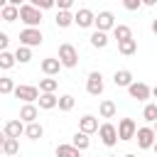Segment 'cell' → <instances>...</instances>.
Segmentation results:
<instances>
[{
    "mask_svg": "<svg viewBox=\"0 0 157 157\" xmlns=\"http://www.w3.org/2000/svg\"><path fill=\"white\" fill-rule=\"evenodd\" d=\"M12 54H15V61H17V64H29V61H32V47L20 44Z\"/></svg>",
    "mask_w": 157,
    "mask_h": 157,
    "instance_id": "obj_23",
    "label": "cell"
},
{
    "mask_svg": "<svg viewBox=\"0 0 157 157\" xmlns=\"http://www.w3.org/2000/svg\"><path fill=\"white\" fill-rule=\"evenodd\" d=\"M17 152H20V140H17V137H5V142H2V155L15 157Z\"/></svg>",
    "mask_w": 157,
    "mask_h": 157,
    "instance_id": "obj_26",
    "label": "cell"
},
{
    "mask_svg": "<svg viewBox=\"0 0 157 157\" xmlns=\"http://www.w3.org/2000/svg\"><path fill=\"white\" fill-rule=\"evenodd\" d=\"M142 118H145L147 123H155V120H157V103H145V108H142Z\"/></svg>",
    "mask_w": 157,
    "mask_h": 157,
    "instance_id": "obj_32",
    "label": "cell"
},
{
    "mask_svg": "<svg viewBox=\"0 0 157 157\" xmlns=\"http://www.w3.org/2000/svg\"><path fill=\"white\" fill-rule=\"evenodd\" d=\"M132 81H135V78H132V71H128V69H118V71L113 74V83H115L118 88H128Z\"/></svg>",
    "mask_w": 157,
    "mask_h": 157,
    "instance_id": "obj_13",
    "label": "cell"
},
{
    "mask_svg": "<svg viewBox=\"0 0 157 157\" xmlns=\"http://www.w3.org/2000/svg\"><path fill=\"white\" fill-rule=\"evenodd\" d=\"M115 130H118V140L128 142V140H132V137H135L137 123H135L132 118H120V120H118V125H115Z\"/></svg>",
    "mask_w": 157,
    "mask_h": 157,
    "instance_id": "obj_5",
    "label": "cell"
},
{
    "mask_svg": "<svg viewBox=\"0 0 157 157\" xmlns=\"http://www.w3.org/2000/svg\"><path fill=\"white\" fill-rule=\"evenodd\" d=\"M152 130H155V135H157V120H155V123H152Z\"/></svg>",
    "mask_w": 157,
    "mask_h": 157,
    "instance_id": "obj_43",
    "label": "cell"
},
{
    "mask_svg": "<svg viewBox=\"0 0 157 157\" xmlns=\"http://www.w3.org/2000/svg\"><path fill=\"white\" fill-rule=\"evenodd\" d=\"M123 157H135V155H123Z\"/></svg>",
    "mask_w": 157,
    "mask_h": 157,
    "instance_id": "obj_47",
    "label": "cell"
},
{
    "mask_svg": "<svg viewBox=\"0 0 157 157\" xmlns=\"http://www.w3.org/2000/svg\"><path fill=\"white\" fill-rule=\"evenodd\" d=\"M135 140H137V147H140V150H150V147L155 145L157 135H155L152 125H142V128L135 130Z\"/></svg>",
    "mask_w": 157,
    "mask_h": 157,
    "instance_id": "obj_4",
    "label": "cell"
},
{
    "mask_svg": "<svg viewBox=\"0 0 157 157\" xmlns=\"http://www.w3.org/2000/svg\"><path fill=\"white\" fill-rule=\"evenodd\" d=\"M7 2H10V5H15V7H20V5H25L27 0H7Z\"/></svg>",
    "mask_w": 157,
    "mask_h": 157,
    "instance_id": "obj_38",
    "label": "cell"
},
{
    "mask_svg": "<svg viewBox=\"0 0 157 157\" xmlns=\"http://www.w3.org/2000/svg\"><path fill=\"white\" fill-rule=\"evenodd\" d=\"M88 42H91V47H93V49H105L110 39H108V32H101V29H96V32L88 37Z\"/></svg>",
    "mask_w": 157,
    "mask_h": 157,
    "instance_id": "obj_17",
    "label": "cell"
},
{
    "mask_svg": "<svg viewBox=\"0 0 157 157\" xmlns=\"http://www.w3.org/2000/svg\"><path fill=\"white\" fill-rule=\"evenodd\" d=\"M32 5H34V7H39V10H52V7H56V5H54V0H34Z\"/></svg>",
    "mask_w": 157,
    "mask_h": 157,
    "instance_id": "obj_35",
    "label": "cell"
},
{
    "mask_svg": "<svg viewBox=\"0 0 157 157\" xmlns=\"http://www.w3.org/2000/svg\"><path fill=\"white\" fill-rule=\"evenodd\" d=\"M27 2H34V0H27Z\"/></svg>",
    "mask_w": 157,
    "mask_h": 157,
    "instance_id": "obj_49",
    "label": "cell"
},
{
    "mask_svg": "<svg viewBox=\"0 0 157 157\" xmlns=\"http://www.w3.org/2000/svg\"><path fill=\"white\" fill-rule=\"evenodd\" d=\"M93 20H96V12L88 10V7H81L78 12H74V25L81 27V29H88L93 27Z\"/></svg>",
    "mask_w": 157,
    "mask_h": 157,
    "instance_id": "obj_10",
    "label": "cell"
},
{
    "mask_svg": "<svg viewBox=\"0 0 157 157\" xmlns=\"http://www.w3.org/2000/svg\"><path fill=\"white\" fill-rule=\"evenodd\" d=\"M59 88V81L54 76H47V78H39V93H54Z\"/></svg>",
    "mask_w": 157,
    "mask_h": 157,
    "instance_id": "obj_28",
    "label": "cell"
},
{
    "mask_svg": "<svg viewBox=\"0 0 157 157\" xmlns=\"http://www.w3.org/2000/svg\"><path fill=\"white\" fill-rule=\"evenodd\" d=\"M71 145H74L76 150H81V152H83V150H88V145H91V140H88V135H86V132H81V130H76V132H74V137H71Z\"/></svg>",
    "mask_w": 157,
    "mask_h": 157,
    "instance_id": "obj_25",
    "label": "cell"
},
{
    "mask_svg": "<svg viewBox=\"0 0 157 157\" xmlns=\"http://www.w3.org/2000/svg\"><path fill=\"white\" fill-rule=\"evenodd\" d=\"M7 44H10V37H7L5 32H0V52H5V49H7Z\"/></svg>",
    "mask_w": 157,
    "mask_h": 157,
    "instance_id": "obj_37",
    "label": "cell"
},
{
    "mask_svg": "<svg viewBox=\"0 0 157 157\" xmlns=\"http://www.w3.org/2000/svg\"><path fill=\"white\" fill-rule=\"evenodd\" d=\"M42 71H44V76H56L59 71H61V61L59 59H54V56H47V59H42Z\"/></svg>",
    "mask_w": 157,
    "mask_h": 157,
    "instance_id": "obj_12",
    "label": "cell"
},
{
    "mask_svg": "<svg viewBox=\"0 0 157 157\" xmlns=\"http://www.w3.org/2000/svg\"><path fill=\"white\" fill-rule=\"evenodd\" d=\"M56 157H81V150H76L71 142H66V145H56Z\"/></svg>",
    "mask_w": 157,
    "mask_h": 157,
    "instance_id": "obj_29",
    "label": "cell"
},
{
    "mask_svg": "<svg viewBox=\"0 0 157 157\" xmlns=\"http://www.w3.org/2000/svg\"><path fill=\"white\" fill-rule=\"evenodd\" d=\"M5 137H7V135H5V130H0V147H2V142H5Z\"/></svg>",
    "mask_w": 157,
    "mask_h": 157,
    "instance_id": "obj_40",
    "label": "cell"
},
{
    "mask_svg": "<svg viewBox=\"0 0 157 157\" xmlns=\"http://www.w3.org/2000/svg\"><path fill=\"white\" fill-rule=\"evenodd\" d=\"M142 5H147V7H152V5H157V0H142Z\"/></svg>",
    "mask_w": 157,
    "mask_h": 157,
    "instance_id": "obj_39",
    "label": "cell"
},
{
    "mask_svg": "<svg viewBox=\"0 0 157 157\" xmlns=\"http://www.w3.org/2000/svg\"><path fill=\"white\" fill-rule=\"evenodd\" d=\"M0 20L2 22H15V20H20V7H15V5H5V7H0Z\"/></svg>",
    "mask_w": 157,
    "mask_h": 157,
    "instance_id": "obj_19",
    "label": "cell"
},
{
    "mask_svg": "<svg viewBox=\"0 0 157 157\" xmlns=\"http://www.w3.org/2000/svg\"><path fill=\"white\" fill-rule=\"evenodd\" d=\"M42 42H44V34L39 27H25L20 32V44H25V47H39Z\"/></svg>",
    "mask_w": 157,
    "mask_h": 157,
    "instance_id": "obj_3",
    "label": "cell"
},
{
    "mask_svg": "<svg viewBox=\"0 0 157 157\" xmlns=\"http://www.w3.org/2000/svg\"><path fill=\"white\" fill-rule=\"evenodd\" d=\"M25 135H27L29 140H39V137H44V128H42V123H37V120L25 123Z\"/></svg>",
    "mask_w": 157,
    "mask_h": 157,
    "instance_id": "obj_18",
    "label": "cell"
},
{
    "mask_svg": "<svg viewBox=\"0 0 157 157\" xmlns=\"http://www.w3.org/2000/svg\"><path fill=\"white\" fill-rule=\"evenodd\" d=\"M5 5H7V0H0V7H5Z\"/></svg>",
    "mask_w": 157,
    "mask_h": 157,
    "instance_id": "obj_44",
    "label": "cell"
},
{
    "mask_svg": "<svg viewBox=\"0 0 157 157\" xmlns=\"http://www.w3.org/2000/svg\"><path fill=\"white\" fill-rule=\"evenodd\" d=\"M0 157H2V147H0Z\"/></svg>",
    "mask_w": 157,
    "mask_h": 157,
    "instance_id": "obj_48",
    "label": "cell"
},
{
    "mask_svg": "<svg viewBox=\"0 0 157 157\" xmlns=\"http://www.w3.org/2000/svg\"><path fill=\"white\" fill-rule=\"evenodd\" d=\"M152 150H155V152H157V140H155V145H152Z\"/></svg>",
    "mask_w": 157,
    "mask_h": 157,
    "instance_id": "obj_45",
    "label": "cell"
},
{
    "mask_svg": "<svg viewBox=\"0 0 157 157\" xmlns=\"http://www.w3.org/2000/svg\"><path fill=\"white\" fill-rule=\"evenodd\" d=\"M118 52L123 54V56H132L135 52H137V39H123V42H118Z\"/></svg>",
    "mask_w": 157,
    "mask_h": 157,
    "instance_id": "obj_22",
    "label": "cell"
},
{
    "mask_svg": "<svg viewBox=\"0 0 157 157\" xmlns=\"http://www.w3.org/2000/svg\"><path fill=\"white\" fill-rule=\"evenodd\" d=\"M56 59L61 61V69H76L78 66V49L74 44L64 42V44H59V56Z\"/></svg>",
    "mask_w": 157,
    "mask_h": 157,
    "instance_id": "obj_1",
    "label": "cell"
},
{
    "mask_svg": "<svg viewBox=\"0 0 157 157\" xmlns=\"http://www.w3.org/2000/svg\"><path fill=\"white\" fill-rule=\"evenodd\" d=\"M74 103H76V98H74V96H69V93H64V96H59L56 108H59V110H64V113H69V110L74 108Z\"/></svg>",
    "mask_w": 157,
    "mask_h": 157,
    "instance_id": "obj_31",
    "label": "cell"
},
{
    "mask_svg": "<svg viewBox=\"0 0 157 157\" xmlns=\"http://www.w3.org/2000/svg\"><path fill=\"white\" fill-rule=\"evenodd\" d=\"M78 130L81 132H86V135H91V132H96L98 130V118L96 115H83V118H78Z\"/></svg>",
    "mask_w": 157,
    "mask_h": 157,
    "instance_id": "obj_14",
    "label": "cell"
},
{
    "mask_svg": "<svg viewBox=\"0 0 157 157\" xmlns=\"http://www.w3.org/2000/svg\"><path fill=\"white\" fill-rule=\"evenodd\" d=\"M54 22H56V27H59V29H66V27H71V25H74V15H71L69 10H59V12H56V17H54Z\"/></svg>",
    "mask_w": 157,
    "mask_h": 157,
    "instance_id": "obj_21",
    "label": "cell"
},
{
    "mask_svg": "<svg viewBox=\"0 0 157 157\" xmlns=\"http://www.w3.org/2000/svg\"><path fill=\"white\" fill-rule=\"evenodd\" d=\"M123 7H125V10H130V12H135V10H140V7H142V0H123Z\"/></svg>",
    "mask_w": 157,
    "mask_h": 157,
    "instance_id": "obj_34",
    "label": "cell"
},
{
    "mask_svg": "<svg viewBox=\"0 0 157 157\" xmlns=\"http://www.w3.org/2000/svg\"><path fill=\"white\" fill-rule=\"evenodd\" d=\"M56 101H59L56 93H39V98H37V103H39L42 110H52V108H56Z\"/></svg>",
    "mask_w": 157,
    "mask_h": 157,
    "instance_id": "obj_20",
    "label": "cell"
},
{
    "mask_svg": "<svg viewBox=\"0 0 157 157\" xmlns=\"http://www.w3.org/2000/svg\"><path fill=\"white\" fill-rule=\"evenodd\" d=\"M15 64H17V61H15V54H12V52H7V49L0 52V69H2V71H10Z\"/></svg>",
    "mask_w": 157,
    "mask_h": 157,
    "instance_id": "obj_30",
    "label": "cell"
},
{
    "mask_svg": "<svg viewBox=\"0 0 157 157\" xmlns=\"http://www.w3.org/2000/svg\"><path fill=\"white\" fill-rule=\"evenodd\" d=\"M115 113H118V108H115L113 101L105 98V101L98 103V115H101V118H115Z\"/></svg>",
    "mask_w": 157,
    "mask_h": 157,
    "instance_id": "obj_24",
    "label": "cell"
},
{
    "mask_svg": "<svg viewBox=\"0 0 157 157\" xmlns=\"http://www.w3.org/2000/svg\"><path fill=\"white\" fill-rule=\"evenodd\" d=\"M110 32H113V39H118V42H123V39H130V37H132V29H130L128 25H118V22H115V27H113Z\"/></svg>",
    "mask_w": 157,
    "mask_h": 157,
    "instance_id": "obj_27",
    "label": "cell"
},
{
    "mask_svg": "<svg viewBox=\"0 0 157 157\" xmlns=\"http://www.w3.org/2000/svg\"><path fill=\"white\" fill-rule=\"evenodd\" d=\"M5 135H7V137H17V140H20V135H25V123H22L20 118L10 120V123L5 125Z\"/></svg>",
    "mask_w": 157,
    "mask_h": 157,
    "instance_id": "obj_16",
    "label": "cell"
},
{
    "mask_svg": "<svg viewBox=\"0 0 157 157\" xmlns=\"http://www.w3.org/2000/svg\"><path fill=\"white\" fill-rule=\"evenodd\" d=\"M152 32H155V34H157V17H155V20H152Z\"/></svg>",
    "mask_w": 157,
    "mask_h": 157,
    "instance_id": "obj_42",
    "label": "cell"
},
{
    "mask_svg": "<svg viewBox=\"0 0 157 157\" xmlns=\"http://www.w3.org/2000/svg\"><path fill=\"white\" fill-rule=\"evenodd\" d=\"M105 157H118V155H105Z\"/></svg>",
    "mask_w": 157,
    "mask_h": 157,
    "instance_id": "obj_46",
    "label": "cell"
},
{
    "mask_svg": "<svg viewBox=\"0 0 157 157\" xmlns=\"http://www.w3.org/2000/svg\"><path fill=\"white\" fill-rule=\"evenodd\" d=\"M20 22H25L27 27H39V22H42V10L34 7L32 2L20 5Z\"/></svg>",
    "mask_w": 157,
    "mask_h": 157,
    "instance_id": "obj_2",
    "label": "cell"
},
{
    "mask_svg": "<svg viewBox=\"0 0 157 157\" xmlns=\"http://www.w3.org/2000/svg\"><path fill=\"white\" fill-rule=\"evenodd\" d=\"M98 137H101V142L105 145V147H113V145H118V130H115V125L113 123H103V125H98Z\"/></svg>",
    "mask_w": 157,
    "mask_h": 157,
    "instance_id": "obj_7",
    "label": "cell"
},
{
    "mask_svg": "<svg viewBox=\"0 0 157 157\" xmlns=\"http://www.w3.org/2000/svg\"><path fill=\"white\" fill-rule=\"evenodd\" d=\"M93 27L101 29V32H110V29L115 27V15H113L110 10H101V12L96 15V20H93Z\"/></svg>",
    "mask_w": 157,
    "mask_h": 157,
    "instance_id": "obj_8",
    "label": "cell"
},
{
    "mask_svg": "<svg viewBox=\"0 0 157 157\" xmlns=\"http://www.w3.org/2000/svg\"><path fill=\"white\" fill-rule=\"evenodd\" d=\"M150 93H152V96H155V98H157V83H155V86H152V88H150Z\"/></svg>",
    "mask_w": 157,
    "mask_h": 157,
    "instance_id": "obj_41",
    "label": "cell"
},
{
    "mask_svg": "<svg viewBox=\"0 0 157 157\" xmlns=\"http://www.w3.org/2000/svg\"><path fill=\"white\" fill-rule=\"evenodd\" d=\"M54 5H56L59 10H71V5H74V0H54Z\"/></svg>",
    "mask_w": 157,
    "mask_h": 157,
    "instance_id": "obj_36",
    "label": "cell"
},
{
    "mask_svg": "<svg viewBox=\"0 0 157 157\" xmlns=\"http://www.w3.org/2000/svg\"><path fill=\"white\" fill-rule=\"evenodd\" d=\"M103 88H105L103 74H101V71H91V74H88V78H86V91H88L91 96H101V93H103Z\"/></svg>",
    "mask_w": 157,
    "mask_h": 157,
    "instance_id": "obj_9",
    "label": "cell"
},
{
    "mask_svg": "<svg viewBox=\"0 0 157 157\" xmlns=\"http://www.w3.org/2000/svg\"><path fill=\"white\" fill-rule=\"evenodd\" d=\"M39 118V108L34 105V103H25L22 108H20V120L22 123H32V120H37Z\"/></svg>",
    "mask_w": 157,
    "mask_h": 157,
    "instance_id": "obj_15",
    "label": "cell"
},
{
    "mask_svg": "<svg viewBox=\"0 0 157 157\" xmlns=\"http://www.w3.org/2000/svg\"><path fill=\"white\" fill-rule=\"evenodd\" d=\"M12 96H15V98H20L22 103H34V101L39 98V88H37V86H27V83H20V86H15Z\"/></svg>",
    "mask_w": 157,
    "mask_h": 157,
    "instance_id": "obj_6",
    "label": "cell"
},
{
    "mask_svg": "<svg viewBox=\"0 0 157 157\" xmlns=\"http://www.w3.org/2000/svg\"><path fill=\"white\" fill-rule=\"evenodd\" d=\"M128 93H130V98H135V101H150V86L147 83H142V81H132L130 86H128Z\"/></svg>",
    "mask_w": 157,
    "mask_h": 157,
    "instance_id": "obj_11",
    "label": "cell"
},
{
    "mask_svg": "<svg viewBox=\"0 0 157 157\" xmlns=\"http://www.w3.org/2000/svg\"><path fill=\"white\" fill-rule=\"evenodd\" d=\"M12 91H15V81H12L10 76H0V93L7 96V93H12Z\"/></svg>",
    "mask_w": 157,
    "mask_h": 157,
    "instance_id": "obj_33",
    "label": "cell"
}]
</instances>
